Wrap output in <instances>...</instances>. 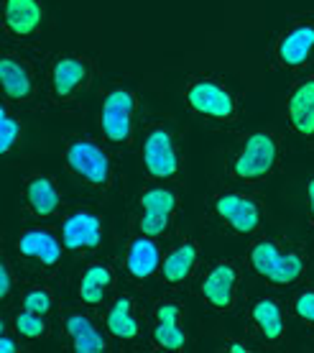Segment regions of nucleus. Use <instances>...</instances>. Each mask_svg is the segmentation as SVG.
Wrapping results in <instances>:
<instances>
[{"instance_id": "obj_13", "label": "nucleus", "mask_w": 314, "mask_h": 353, "mask_svg": "<svg viewBox=\"0 0 314 353\" xmlns=\"http://www.w3.org/2000/svg\"><path fill=\"white\" fill-rule=\"evenodd\" d=\"M149 341L154 351L179 353L187 348V327H184V305L174 294H164L154 302L151 310Z\"/></svg>"}, {"instance_id": "obj_23", "label": "nucleus", "mask_w": 314, "mask_h": 353, "mask_svg": "<svg viewBox=\"0 0 314 353\" xmlns=\"http://www.w3.org/2000/svg\"><path fill=\"white\" fill-rule=\"evenodd\" d=\"M64 333L70 338L72 351L77 353H105L110 351V336L105 325L97 323V318H92L85 310H74L64 315Z\"/></svg>"}, {"instance_id": "obj_18", "label": "nucleus", "mask_w": 314, "mask_h": 353, "mask_svg": "<svg viewBox=\"0 0 314 353\" xmlns=\"http://www.w3.org/2000/svg\"><path fill=\"white\" fill-rule=\"evenodd\" d=\"M286 318L289 312L284 307V302L273 294H261V297H253L248 302V310H245V320H248V327L263 345H281L284 338H286Z\"/></svg>"}, {"instance_id": "obj_6", "label": "nucleus", "mask_w": 314, "mask_h": 353, "mask_svg": "<svg viewBox=\"0 0 314 353\" xmlns=\"http://www.w3.org/2000/svg\"><path fill=\"white\" fill-rule=\"evenodd\" d=\"M97 125L113 149H133L140 136V95L131 85H110L100 100Z\"/></svg>"}, {"instance_id": "obj_27", "label": "nucleus", "mask_w": 314, "mask_h": 353, "mask_svg": "<svg viewBox=\"0 0 314 353\" xmlns=\"http://www.w3.org/2000/svg\"><path fill=\"white\" fill-rule=\"evenodd\" d=\"M179 215H171V212H158V210H140L138 218H136V228L138 233H146L151 239H166L171 236L174 230V223Z\"/></svg>"}, {"instance_id": "obj_25", "label": "nucleus", "mask_w": 314, "mask_h": 353, "mask_svg": "<svg viewBox=\"0 0 314 353\" xmlns=\"http://www.w3.org/2000/svg\"><path fill=\"white\" fill-rule=\"evenodd\" d=\"M10 327L23 341H44V338L52 336V323H49V318L39 315V312H31L26 307H18L10 315Z\"/></svg>"}, {"instance_id": "obj_7", "label": "nucleus", "mask_w": 314, "mask_h": 353, "mask_svg": "<svg viewBox=\"0 0 314 353\" xmlns=\"http://www.w3.org/2000/svg\"><path fill=\"white\" fill-rule=\"evenodd\" d=\"M245 269L248 264L236 256L212 259L207 266H202L197 276V294L202 305L218 315L236 312L243 302Z\"/></svg>"}, {"instance_id": "obj_20", "label": "nucleus", "mask_w": 314, "mask_h": 353, "mask_svg": "<svg viewBox=\"0 0 314 353\" xmlns=\"http://www.w3.org/2000/svg\"><path fill=\"white\" fill-rule=\"evenodd\" d=\"M118 287V269L107 259H90L77 279V300L82 307L100 310Z\"/></svg>"}, {"instance_id": "obj_21", "label": "nucleus", "mask_w": 314, "mask_h": 353, "mask_svg": "<svg viewBox=\"0 0 314 353\" xmlns=\"http://www.w3.org/2000/svg\"><path fill=\"white\" fill-rule=\"evenodd\" d=\"M21 200H23V210L34 221L61 218V210H64L59 182L52 174H28L21 187Z\"/></svg>"}, {"instance_id": "obj_9", "label": "nucleus", "mask_w": 314, "mask_h": 353, "mask_svg": "<svg viewBox=\"0 0 314 353\" xmlns=\"http://www.w3.org/2000/svg\"><path fill=\"white\" fill-rule=\"evenodd\" d=\"M0 90L3 103L13 105L16 110H36L46 100L44 74H39L31 57L23 49L6 46L0 52Z\"/></svg>"}, {"instance_id": "obj_15", "label": "nucleus", "mask_w": 314, "mask_h": 353, "mask_svg": "<svg viewBox=\"0 0 314 353\" xmlns=\"http://www.w3.org/2000/svg\"><path fill=\"white\" fill-rule=\"evenodd\" d=\"M0 23L10 41L21 46H34L46 23L44 0H3Z\"/></svg>"}, {"instance_id": "obj_4", "label": "nucleus", "mask_w": 314, "mask_h": 353, "mask_svg": "<svg viewBox=\"0 0 314 353\" xmlns=\"http://www.w3.org/2000/svg\"><path fill=\"white\" fill-rule=\"evenodd\" d=\"M97 77L95 57L82 52H59L46 62V103L59 110H77Z\"/></svg>"}, {"instance_id": "obj_2", "label": "nucleus", "mask_w": 314, "mask_h": 353, "mask_svg": "<svg viewBox=\"0 0 314 353\" xmlns=\"http://www.w3.org/2000/svg\"><path fill=\"white\" fill-rule=\"evenodd\" d=\"M245 264L273 290H294L309 272V251L281 236H255L248 246Z\"/></svg>"}, {"instance_id": "obj_14", "label": "nucleus", "mask_w": 314, "mask_h": 353, "mask_svg": "<svg viewBox=\"0 0 314 353\" xmlns=\"http://www.w3.org/2000/svg\"><path fill=\"white\" fill-rule=\"evenodd\" d=\"M202 264H205V254H202L200 239L192 233H182L164 248V261H161L158 279L169 290H182L200 274Z\"/></svg>"}, {"instance_id": "obj_24", "label": "nucleus", "mask_w": 314, "mask_h": 353, "mask_svg": "<svg viewBox=\"0 0 314 353\" xmlns=\"http://www.w3.org/2000/svg\"><path fill=\"white\" fill-rule=\"evenodd\" d=\"M138 210H158V212L179 215V210H182V197H179V192H176L174 187H169L166 182H158V185L140 190Z\"/></svg>"}, {"instance_id": "obj_8", "label": "nucleus", "mask_w": 314, "mask_h": 353, "mask_svg": "<svg viewBox=\"0 0 314 353\" xmlns=\"http://www.w3.org/2000/svg\"><path fill=\"white\" fill-rule=\"evenodd\" d=\"M140 169L151 182H176L182 176V146L179 136L166 121H151L138 136Z\"/></svg>"}, {"instance_id": "obj_32", "label": "nucleus", "mask_w": 314, "mask_h": 353, "mask_svg": "<svg viewBox=\"0 0 314 353\" xmlns=\"http://www.w3.org/2000/svg\"><path fill=\"white\" fill-rule=\"evenodd\" d=\"M306 215H309V223L314 228V174L306 182Z\"/></svg>"}, {"instance_id": "obj_3", "label": "nucleus", "mask_w": 314, "mask_h": 353, "mask_svg": "<svg viewBox=\"0 0 314 353\" xmlns=\"http://www.w3.org/2000/svg\"><path fill=\"white\" fill-rule=\"evenodd\" d=\"M284 167V136L276 128H253L240 136L225 164L227 179L240 187L269 182Z\"/></svg>"}, {"instance_id": "obj_31", "label": "nucleus", "mask_w": 314, "mask_h": 353, "mask_svg": "<svg viewBox=\"0 0 314 353\" xmlns=\"http://www.w3.org/2000/svg\"><path fill=\"white\" fill-rule=\"evenodd\" d=\"M23 348V338L18 336L16 330L3 320V330H0V353H21Z\"/></svg>"}, {"instance_id": "obj_12", "label": "nucleus", "mask_w": 314, "mask_h": 353, "mask_svg": "<svg viewBox=\"0 0 314 353\" xmlns=\"http://www.w3.org/2000/svg\"><path fill=\"white\" fill-rule=\"evenodd\" d=\"M13 251H16L18 269L34 272L36 276H54L59 272L67 248L61 243L59 233H54L52 228L31 225V228H23L16 236Z\"/></svg>"}, {"instance_id": "obj_19", "label": "nucleus", "mask_w": 314, "mask_h": 353, "mask_svg": "<svg viewBox=\"0 0 314 353\" xmlns=\"http://www.w3.org/2000/svg\"><path fill=\"white\" fill-rule=\"evenodd\" d=\"M103 325L107 336L118 343H138L146 333V323L140 318V305L136 294L131 292L115 294L113 300L105 305Z\"/></svg>"}, {"instance_id": "obj_22", "label": "nucleus", "mask_w": 314, "mask_h": 353, "mask_svg": "<svg viewBox=\"0 0 314 353\" xmlns=\"http://www.w3.org/2000/svg\"><path fill=\"white\" fill-rule=\"evenodd\" d=\"M161 261H164V246L158 239H151L146 233H136L123 254V269L133 282H151L154 276L161 274Z\"/></svg>"}, {"instance_id": "obj_11", "label": "nucleus", "mask_w": 314, "mask_h": 353, "mask_svg": "<svg viewBox=\"0 0 314 353\" xmlns=\"http://www.w3.org/2000/svg\"><path fill=\"white\" fill-rule=\"evenodd\" d=\"M314 67V10L291 16L271 46V70L302 74Z\"/></svg>"}, {"instance_id": "obj_30", "label": "nucleus", "mask_w": 314, "mask_h": 353, "mask_svg": "<svg viewBox=\"0 0 314 353\" xmlns=\"http://www.w3.org/2000/svg\"><path fill=\"white\" fill-rule=\"evenodd\" d=\"M16 264L10 261L8 254H3V259H0V302L3 305H10V300H13V292H16Z\"/></svg>"}, {"instance_id": "obj_1", "label": "nucleus", "mask_w": 314, "mask_h": 353, "mask_svg": "<svg viewBox=\"0 0 314 353\" xmlns=\"http://www.w3.org/2000/svg\"><path fill=\"white\" fill-rule=\"evenodd\" d=\"M182 103L189 110V115L200 118L202 123L212 128L236 131L243 125V92L218 72L187 74L182 85Z\"/></svg>"}, {"instance_id": "obj_5", "label": "nucleus", "mask_w": 314, "mask_h": 353, "mask_svg": "<svg viewBox=\"0 0 314 353\" xmlns=\"http://www.w3.org/2000/svg\"><path fill=\"white\" fill-rule=\"evenodd\" d=\"M64 167L82 187L92 192H110L118 176L113 146L90 133H74L64 141Z\"/></svg>"}, {"instance_id": "obj_16", "label": "nucleus", "mask_w": 314, "mask_h": 353, "mask_svg": "<svg viewBox=\"0 0 314 353\" xmlns=\"http://www.w3.org/2000/svg\"><path fill=\"white\" fill-rule=\"evenodd\" d=\"M286 121L299 141L314 149V67L294 74L286 95Z\"/></svg>"}, {"instance_id": "obj_17", "label": "nucleus", "mask_w": 314, "mask_h": 353, "mask_svg": "<svg viewBox=\"0 0 314 353\" xmlns=\"http://www.w3.org/2000/svg\"><path fill=\"white\" fill-rule=\"evenodd\" d=\"M59 236L61 243L70 254L87 256L95 254L105 241V221L95 210H72L61 215L59 221Z\"/></svg>"}, {"instance_id": "obj_28", "label": "nucleus", "mask_w": 314, "mask_h": 353, "mask_svg": "<svg viewBox=\"0 0 314 353\" xmlns=\"http://www.w3.org/2000/svg\"><path fill=\"white\" fill-rule=\"evenodd\" d=\"M18 305L21 307L31 310V312H39V315H52L54 312V305H56V297H54V290L49 284H31L26 290L21 292V297H18Z\"/></svg>"}, {"instance_id": "obj_10", "label": "nucleus", "mask_w": 314, "mask_h": 353, "mask_svg": "<svg viewBox=\"0 0 314 353\" xmlns=\"http://www.w3.org/2000/svg\"><path fill=\"white\" fill-rule=\"evenodd\" d=\"M209 218L233 239H255L266 223V208L248 190H220L209 197Z\"/></svg>"}, {"instance_id": "obj_29", "label": "nucleus", "mask_w": 314, "mask_h": 353, "mask_svg": "<svg viewBox=\"0 0 314 353\" xmlns=\"http://www.w3.org/2000/svg\"><path fill=\"white\" fill-rule=\"evenodd\" d=\"M291 315L304 327L314 330V284H304L291 294Z\"/></svg>"}, {"instance_id": "obj_33", "label": "nucleus", "mask_w": 314, "mask_h": 353, "mask_svg": "<svg viewBox=\"0 0 314 353\" xmlns=\"http://www.w3.org/2000/svg\"><path fill=\"white\" fill-rule=\"evenodd\" d=\"M225 351H233V353H251L253 348L245 343V341H227L225 343Z\"/></svg>"}, {"instance_id": "obj_26", "label": "nucleus", "mask_w": 314, "mask_h": 353, "mask_svg": "<svg viewBox=\"0 0 314 353\" xmlns=\"http://www.w3.org/2000/svg\"><path fill=\"white\" fill-rule=\"evenodd\" d=\"M23 139V121H21V110L13 105L3 103L0 105V154L10 157L16 146Z\"/></svg>"}]
</instances>
